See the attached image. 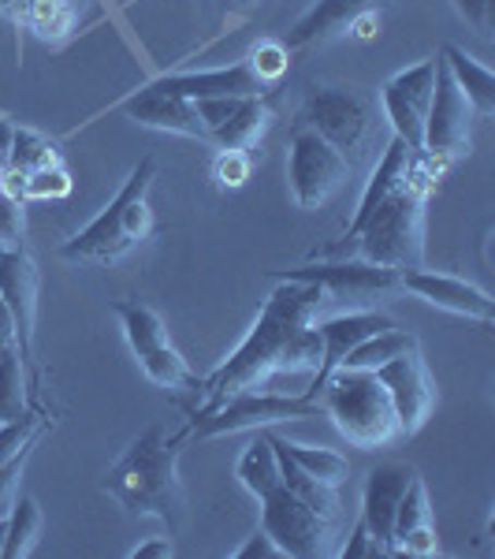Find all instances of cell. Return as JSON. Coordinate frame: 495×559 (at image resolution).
<instances>
[{
  "mask_svg": "<svg viewBox=\"0 0 495 559\" xmlns=\"http://www.w3.org/2000/svg\"><path fill=\"white\" fill-rule=\"evenodd\" d=\"M324 302V292L317 284H302V280H280L273 295L261 306L257 321L250 324V332L242 336V344L231 350L209 381L202 384L205 407L194 414L205 418L220 403H228L231 395L261 388L273 373H287V369H310L321 362V336H317V318Z\"/></svg>",
  "mask_w": 495,
  "mask_h": 559,
  "instance_id": "1",
  "label": "cell"
},
{
  "mask_svg": "<svg viewBox=\"0 0 495 559\" xmlns=\"http://www.w3.org/2000/svg\"><path fill=\"white\" fill-rule=\"evenodd\" d=\"M191 440V429L168 432L165 426H149L131 440V448L112 463L101 489L120 508L138 519H160L168 530L183 526L186 496L179 481V452Z\"/></svg>",
  "mask_w": 495,
  "mask_h": 559,
  "instance_id": "2",
  "label": "cell"
},
{
  "mask_svg": "<svg viewBox=\"0 0 495 559\" xmlns=\"http://www.w3.org/2000/svg\"><path fill=\"white\" fill-rule=\"evenodd\" d=\"M421 160L425 165L413 160V173L407 183L376 205L373 216H369L354 242H350V250H358L362 261L395 269V273L425 265V194L432 187V173H439L444 165L428 157Z\"/></svg>",
  "mask_w": 495,
  "mask_h": 559,
  "instance_id": "3",
  "label": "cell"
},
{
  "mask_svg": "<svg viewBox=\"0 0 495 559\" xmlns=\"http://www.w3.org/2000/svg\"><path fill=\"white\" fill-rule=\"evenodd\" d=\"M153 176H157V160L153 157L138 160V168H134L128 176V183L116 191L112 202H108L79 236H71L64 247H60V254L68 261H97V265H105V261L138 247L142 239H149L153 210H149L146 194L153 187Z\"/></svg>",
  "mask_w": 495,
  "mask_h": 559,
  "instance_id": "4",
  "label": "cell"
},
{
  "mask_svg": "<svg viewBox=\"0 0 495 559\" xmlns=\"http://www.w3.org/2000/svg\"><path fill=\"white\" fill-rule=\"evenodd\" d=\"M317 400L324 414L336 421V429L358 448H381L399 432L395 407H391L388 392H384V384L376 381L373 369L339 366L336 373L324 381Z\"/></svg>",
  "mask_w": 495,
  "mask_h": 559,
  "instance_id": "5",
  "label": "cell"
},
{
  "mask_svg": "<svg viewBox=\"0 0 495 559\" xmlns=\"http://www.w3.org/2000/svg\"><path fill=\"white\" fill-rule=\"evenodd\" d=\"M112 310L123 324V336H128L134 358H138V366L146 369L153 384L168 388V392H202L205 381H197L191 366L183 362V355L172 347L157 310H149L146 302H134V299L116 302Z\"/></svg>",
  "mask_w": 495,
  "mask_h": 559,
  "instance_id": "6",
  "label": "cell"
},
{
  "mask_svg": "<svg viewBox=\"0 0 495 559\" xmlns=\"http://www.w3.org/2000/svg\"><path fill=\"white\" fill-rule=\"evenodd\" d=\"M324 407L321 400L310 395H276V392H239L228 403H220L213 414L194 421L191 437L197 440H213V437H231V432H246V429H273L276 421H302V418H321Z\"/></svg>",
  "mask_w": 495,
  "mask_h": 559,
  "instance_id": "7",
  "label": "cell"
},
{
  "mask_svg": "<svg viewBox=\"0 0 495 559\" xmlns=\"http://www.w3.org/2000/svg\"><path fill=\"white\" fill-rule=\"evenodd\" d=\"M299 123L313 128L324 142H331L347 157V165H358L365 157L369 134H373L369 105L347 86H313Z\"/></svg>",
  "mask_w": 495,
  "mask_h": 559,
  "instance_id": "8",
  "label": "cell"
},
{
  "mask_svg": "<svg viewBox=\"0 0 495 559\" xmlns=\"http://www.w3.org/2000/svg\"><path fill=\"white\" fill-rule=\"evenodd\" d=\"M350 165L331 142H324L313 128H294L291 150H287V179L299 210H321L339 187L347 183Z\"/></svg>",
  "mask_w": 495,
  "mask_h": 559,
  "instance_id": "9",
  "label": "cell"
},
{
  "mask_svg": "<svg viewBox=\"0 0 495 559\" xmlns=\"http://www.w3.org/2000/svg\"><path fill=\"white\" fill-rule=\"evenodd\" d=\"M261 530L280 545L283 556L317 559L328 552L331 522H324L310 503H302L280 481L268 496H261Z\"/></svg>",
  "mask_w": 495,
  "mask_h": 559,
  "instance_id": "10",
  "label": "cell"
},
{
  "mask_svg": "<svg viewBox=\"0 0 495 559\" xmlns=\"http://www.w3.org/2000/svg\"><path fill=\"white\" fill-rule=\"evenodd\" d=\"M470 123H473L470 102H466V94L458 90L444 60L436 57V90H432V105L425 116V146H421V157L447 165V160L470 153L473 146Z\"/></svg>",
  "mask_w": 495,
  "mask_h": 559,
  "instance_id": "11",
  "label": "cell"
},
{
  "mask_svg": "<svg viewBox=\"0 0 495 559\" xmlns=\"http://www.w3.org/2000/svg\"><path fill=\"white\" fill-rule=\"evenodd\" d=\"M432 90H436V57L391 75L381 90L384 116H388L395 139L407 142L418 157H421V146H425V116L432 105Z\"/></svg>",
  "mask_w": 495,
  "mask_h": 559,
  "instance_id": "12",
  "label": "cell"
},
{
  "mask_svg": "<svg viewBox=\"0 0 495 559\" xmlns=\"http://www.w3.org/2000/svg\"><path fill=\"white\" fill-rule=\"evenodd\" d=\"M376 381L384 384L399 432H418L428 421L432 407H436V384L428 377V366L421 358V347H410L402 355H395L391 362H384L381 369H373Z\"/></svg>",
  "mask_w": 495,
  "mask_h": 559,
  "instance_id": "13",
  "label": "cell"
},
{
  "mask_svg": "<svg viewBox=\"0 0 495 559\" xmlns=\"http://www.w3.org/2000/svg\"><path fill=\"white\" fill-rule=\"evenodd\" d=\"M276 280H302V284H317L321 292L336 295V299H373V295L395 292L399 273L381 269L373 261H313V265L276 269Z\"/></svg>",
  "mask_w": 495,
  "mask_h": 559,
  "instance_id": "14",
  "label": "cell"
},
{
  "mask_svg": "<svg viewBox=\"0 0 495 559\" xmlns=\"http://www.w3.org/2000/svg\"><path fill=\"white\" fill-rule=\"evenodd\" d=\"M399 287L418 299L432 302L436 310H447V313H458V318H470V321H481V324H492L495 318V302L488 292L473 287L470 280H458V276H447V273H432V269H407L399 273Z\"/></svg>",
  "mask_w": 495,
  "mask_h": 559,
  "instance_id": "15",
  "label": "cell"
},
{
  "mask_svg": "<svg viewBox=\"0 0 495 559\" xmlns=\"http://www.w3.org/2000/svg\"><path fill=\"white\" fill-rule=\"evenodd\" d=\"M0 299L8 302L15 321L20 355L34 350V321H38V265L26 250H0Z\"/></svg>",
  "mask_w": 495,
  "mask_h": 559,
  "instance_id": "16",
  "label": "cell"
},
{
  "mask_svg": "<svg viewBox=\"0 0 495 559\" xmlns=\"http://www.w3.org/2000/svg\"><path fill=\"white\" fill-rule=\"evenodd\" d=\"M120 108H123V116H131L142 128L172 131V134H186V139L209 142V128H205L202 112H197V102H191V97L146 86V90H138V94H131Z\"/></svg>",
  "mask_w": 495,
  "mask_h": 559,
  "instance_id": "17",
  "label": "cell"
},
{
  "mask_svg": "<svg viewBox=\"0 0 495 559\" xmlns=\"http://www.w3.org/2000/svg\"><path fill=\"white\" fill-rule=\"evenodd\" d=\"M384 329H391V318H388V313H373V310H365V313H339V318L321 321L317 324L321 362H317V377H313V384H310V392H305V395H310V400H317L324 381L336 373L339 362H343L350 350L362 344V340L376 336V332H384Z\"/></svg>",
  "mask_w": 495,
  "mask_h": 559,
  "instance_id": "18",
  "label": "cell"
},
{
  "mask_svg": "<svg viewBox=\"0 0 495 559\" xmlns=\"http://www.w3.org/2000/svg\"><path fill=\"white\" fill-rule=\"evenodd\" d=\"M413 481V466L407 463H384L376 471H369L365 496H362V522L369 537L384 548V556H391V530H395V511Z\"/></svg>",
  "mask_w": 495,
  "mask_h": 559,
  "instance_id": "19",
  "label": "cell"
},
{
  "mask_svg": "<svg viewBox=\"0 0 495 559\" xmlns=\"http://www.w3.org/2000/svg\"><path fill=\"white\" fill-rule=\"evenodd\" d=\"M413 160H418V153H413L402 139H395V134H391L388 150H384V157L376 160L373 176H369V183H365V191H362V202H358L354 221L347 224L343 242H339V247H331V254H350V242H354V236H358V231H362V224L369 221V216H373L376 205H381L388 194L399 191V187L410 179V173H413Z\"/></svg>",
  "mask_w": 495,
  "mask_h": 559,
  "instance_id": "20",
  "label": "cell"
},
{
  "mask_svg": "<svg viewBox=\"0 0 495 559\" xmlns=\"http://www.w3.org/2000/svg\"><path fill=\"white\" fill-rule=\"evenodd\" d=\"M168 94L191 97V102H205V97H265L268 86L250 71V64H231L216 71H186V75H165L157 83H149Z\"/></svg>",
  "mask_w": 495,
  "mask_h": 559,
  "instance_id": "21",
  "label": "cell"
},
{
  "mask_svg": "<svg viewBox=\"0 0 495 559\" xmlns=\"http://www.w3.org/2000/svg\"><path fill=\"white\" fill-rule=\"evenodd\" d=\"M381 4L388 0H317L310 12L302 15L299 23L291 26L287 41L291 45H313V41H324L328 34H336L339 26H350V20L362 12H376Z\"/></svg>",
  "mask_w": 495,
  "mask_h": 559,
  "instance_id": "22",
  "label": "cell"
},
{
  "mask_svg": "<svg viewBox=\"0 0 495 559\" xmlns=\"http://www.w3.org/2000/svg\"><path fill=\"white\" fill-rule=\"evenodd\" d=\"M439 60H444L447 71H451V79L458 83V90L466 94L473 116L492 120L495 116V75L492 71L484 64H476L470 52L458 49V45H444V49H439Z\"/></svg>",
  "mask_w": 495,
  "mask_h": 559,
  "instance_id": "23",
  "label": "cell"
},
{
  "mask_svg": "<svg viewBox=\"0 0 495 559\" xmlns=\"http://www.w3.org/2000/svg\"><path fill=\"white\" fill-rule=\"evenodd\" d=\"M268 444L276 448V452H283L291 459L294 466H299L302 474L317 477V481L331 485V489H339V485L350 477V463L339 452H331V448H310V444H294V440L280 437L276 429H265Z\"/></svg>",
  "mask_w": 495,
  "mask_h": 559,
  "instance_id": "24",
  "label": "cell"
},
{
  "mask_svg": "<svg viewBox=\"0 0 495 559\" xmlns=\"http://www.w3.org/2000/svg\"><path fill=\"white\" fill-rule=\"evenodd\" d=\"M265 128H268V102L265 97H242L236 112L209 134V142H216L220 150H246L265 134Z\"/></svg>",
  "mask_w": 495,
  "mask_h": 559,
  "instance_id": "25",
  "label": "cell"
},
{
  "mask_svg": "<svg viewBox=\"0 0 495 559\" xmlns=\"http://www.w3.org/2000/svg\"><path fill=\"white\" fill-rule=\"evenodd\" d=\"M239 481L250 496H268L280 485V459H276L273 444H268L265 429H257V437L246 444V452L239 455Z\"/></svg>",
  "mask_w": 495,
  "mask_h": 559,
  "instance_id": "26",
  "label": "cell"
},
{
  "mask_svg": "<svg viewBox=\"0 0 495 559\" xmlns=\"http://www.w3.org/2000/svg\"><path fill=\"white\" fill-rule=\"evenodd\" d=\"M41 508L38 500H31V496H23V500L12 503V511H8V530H4V552L0 559H26L34 552V545H38L41 537Z\"/></svg>",
  "mask_w": 495,
  "mask_h": 559,
  "instance_id": "27",
  "label": "cell"
},
{
  "mask_svg": "<svg viewBox=\"0 0 495 559\" xmlns=\"http://www.w3.org/2000/svg\"><path fill=\"white\" fill-rule=\"evenodd\" d=\"M273 452H276V448H273ZM276 459H280V481L287 485V489L299 496L302 503H310V508L317 511L324 522H336V515H339V496H336V489H331V485H324V481H317V477L302 474L299 466H294L283 452H276Z\"/></svg>",
  "mask_w": 495,
  "mask_h": 559,
  "instance_id": "28",
  "label": "cell"
},
{
  "mask_svg": "<svg viewBox=\"0 0 495 559\" xmlns=\"http://www.w3.org/2000/svg\"><path fill=\"white\" fill-rule=\"evenodd\" d=\"M410 347H418V336H410V332H402V329H384V332H376V336H369L362 340L350 355L343 358V369H381L384 362H391L395 355H402V350H410Z\"/></svg>",
  "mask_w": 495,
  "mask_h": 559,
  "instance_id": "29",
  "label": "cell"
},
{
  "mask_svg": "<svg viewBox=\"0 0 495 559\" xmlns=\"http://www.w3.org/2000/svg\"><path fill=\"white\" fill-rule=\"evenodd\" d=\"M20 12L26 26L45 41L64 38L71 26H75V8H71V0H23Z\"/></svg>",
  "mask_w": 495,
  "mask_h": 559,
  "instance_id": "30",
  "label": "cell"
},
{
  "mask_svg": "<svg viewBox=\"0 0 495 559\" xmlns=\"http://www.w3.org/2000/svg\"><path fill=\"white\" fill-rule=\"evenodd\" d=\"M60 165V153L45 134L31 131V128H15L12 131V153H8V165L12 173H38V168Z\"/></svg>",
  "mask_w": 495,
  "mask_h": 559,
  "instance_id": "31",
  "label": "cell"
},
{
  "mask_svg": "<svg viewBox=\"0 0 495 559\" xmlns=\"http://www.w3.org/2000/svg\"><path fill=\"white\" fill-rule=\"evenodd\" d=\"M23 362L20 347L8 350L0 358V421H12L26 414V377H23Z\"/></svg>",
  "mask_w": 495,
  "mask_h": 559,
  "instance_id": "32",
  "label": "cell"
},
{
  "mask_svg": "<svg viewBox=\"0 0 495 559\" xmlns=\"http://www.w3.org/2000/svg\"><path fill=\"white\" fill-rule=\"evenodd\" d=\"M432 522V508H428V492H425V481L413 474V481L407 485L399 500V511H395V530H391V556H395V540L407 537L410 530L418 526H428Z\"/></svg>",
  "mask_w": 495,
  "mask_h": 559,
  "instance_id": "33",
  "label": "cell"
},
{
  "mask_svg": "<svg viewBox=\"0 0 495 559\" xmlns=\"http://www.w3.org/2000/svg\"><path fill=\"white\" fill-rule=\"evenodd\" d=\"M41 426H45L41 414H34V411H26V414H20V418H12V421H0V466L12 463L15 455L31 452Z\"/></svg>",
  "mask_w": 495,
  "mask_h": 559,
  "instance_id": "34",
  "label": "cell"
},
{
  "mask_svg": "<svg viewBox=\"0 0 495 559\" xmlns=\"http://www.w3.org/2000/svg\"><path fill=\"white\" fill-rule=\"evenodd\" d=\"M71 194V176L64 165H49L38 173H26L23 179V198L31 202H52V198H68Z\"/></svg>",
  "mask_w": 495,
  "mask_h": 559,
  "instance_id": "35",
  "label": "cell"
},
{
  "mask_svg": "<svg viewBox=\"0 0 495 559\" xmlns=\"http://www.w3.org/2000/svg\"><path fill=\"white\" fill-rule=\"evenodd\" d=\"M246 64L265 86H276L287 75V68H291V57H287V49L280 41H257L254 49H250Z\"/></svg>",
  "mask_w": 495,
  "mask_h": 559,
  "instance_id": "36",
  "label": "cell"
},
{
  "mask_svg": "<svg viewBox=\"0 0 495 559\" xmlns=\"http://www.w3.org/2000/svg\"><path fill=\"white\" fill-rule=\"evenodd\" d=\"M23 231H26L23 198L8 194L4 187H0V250H20L23 247Z\"/></svg>",
  "mask_w": 495,
  "mask_h": 559,
  "instance_id": "37",
  "label": "cell"
},
{
  "mask_svg": "<svg viewBox=\"0 0 495 559\" xmlns=\"http://www.w3.org/2000/svg\"><path fill=\"white\" fill-rule=\"evenodd\" d=\"M213 179H216V187H224V191H239V187H246V179H250L246 150H220L216 153Z\"/></svg>",
  "mask_w": 495,
  "mask_h": 559,
  "instance_id": "38",
  "label": "cell"
},
{
  "mask_svg": "<svg viewBox=\"0 0 495 559\" xmlns=\"http://www.w3.org/2000/svg\"><path fill=\"white\" fill-rule=\"evenodd\" d=\"M439 552V537H436V526H418L410 530L407 537L395 540V556H436Z\"/></svg>",
  "mask_w": 495,
  "mask_h": 559,
  "instance_id": "39",
  "label": "cell"
},
{
  "mask_svg": "<svg viewBox=\"0 0 495 559\" xmlns=\"http://www.w3.org/2000/svg\"><path fill=\"white\" fill-rule=\"evenodd\" d=\"M26 455H31V452L15 455L12 463L0 466V519H8V511H12V503H15V489H20V477H23Z\"/></svg>",
  "mask_w": 495,
  "mask_h": 559,
  "instance_id": "40",
  "label": "cell"
},
{
  "mask_svg": "<svg viewBox=\"0 0 495 559\" xmlns=\"http://www.w3.org/2000/svg\"><path fill=\"white\" fill-rule=\"evenodd\" d=\"M343 559H376V556H384V548L376 545L373 537H369V530H365V522L358 519V526H354V534H350V540L343 545V552H339Z\"/></svg>",
  "mask_w": 495,
  "mask_h": 559,
  "instance_id": "41",
  "label": "cell"
},
{
  "mask_svg": "<svg viewBox=\"0 0 495 559\" xmlns=\"http://www.w3.org/2000/svg\"><path fill=\"white\" fill-rule=\"evenodd\" d=\"M455 12L473 26L476 34H488L492 26V0H455Z\"/></svg>",
  "mask_w": 495,
  "mask_h": 559,
  "instance_id": "42",
  "label": "cell"
},
{
  "mask_svg": "<svg viewBox=\"0 0 495 559\" xmlns=\"http://www.w3.org/2000/svg\"><path fill=\"white\" fill-rule=\"evenodd\" d=\"M276 556H283V552H280V545L265 534V530H257V534L236 552V559H276Z\"/></svg>",
  "mask_w": 495,
  "mask_h": 559,
  "instance_id": "43",
  "label": "cell"
},
{
  "mask_svg": "<svg viewBox=\"0 0 495 559\" xmlns=\"http://www.w3.org/2000/svg\"><path fill=\"white\" fill-rule=\"evenodd\" d=\"M20 347V340H15V321H12V310H8V302L0 299V358L8 355V350Z\"/></svg>",
  "mask_w": 495,
  "mask_h": 559,
  "instance_id": "44",
  "label": "cell"
},
{
  "mask_svg": "<svg viewBox=\"0 0 495 559\" xmlns=\"http://www.w3.org/2000/svg\"><path fill=\"white\" fill-rule=\"evenodd\" d=\"M350 34H354V38H362V41H373L376 34H381V15H376V12L354 15V20H350Z\"/></svg>",
  "mask_w": 495,
  "mask_h": 559,
  "instance_id": "45",
  "label": "cell"
},
{
  "mask_svg": "<svg viewBox=\"0 0 495 559\" xmlns=\"http://www.w3.org/2000/svg\"><path fill=\"white\" fill-rule=\"evenodd\" d=\"M172 556V545H168V537H153L146 545H138L131 552V559H168Z\"/></svg>",
  "mask_w": 495,
  "mask_h": 559,
  "instance_id": "46",
  "label": "cell"
},
{
  "mask_svg": "<svg viewBox=\"0 0 495 559\" xmlns=\"http://www.w3.org/2000/svg\"><path fill=\"white\" fill-rule=\"evenodd\" d=\"M12 123L8 120H0V168L8 165V153H12Z\"/></svg>",
  "mask_w": 495,
  "mask_h": 559,
  "instance_id": "47",
  "label": "cell"
},
{
  "mask_svg": "<svg viewBox=\"0 0 495 559\" xmlns=\"http://www.w3.org/2000/svg\"><path fill=\"white\" fill-rule=\"evenodd\" d=\"M0 12H12V15H20V0H0Z\"/></svg>",
  "mask_w": 495,
  "mask_h": 559,
  "instance_id": "48",
  "label": "cell"
},
{
  "mask_svg": "<svg viewBox=\"0 0 495 559\" xmlns=\"http://www.w3.org/2000/svg\"><path fill=\"white\" fill-rule=\"evenodd\" d=\"M4 530H8V519H0V552H4Z\"/></svg>",
  "mask_w": 495,
  "mask_h": 559,
  "instance_id": "49",
  "label": "cell"
},
{
  "mask_svg": "<svg viewBox=\"0 0 495 559\" xmlns=\"http://www.w3.org/2000/svg\"><path fill=\"white\" fill-rule=\"evenodd\" d=\"M0 173H4V168H0Z\"/></svg>",
  "mask_w": 495,
  "mask_h": 559,
  "instance_id": "50",
  "label": "cell"
}]
</instances>
